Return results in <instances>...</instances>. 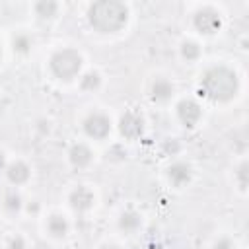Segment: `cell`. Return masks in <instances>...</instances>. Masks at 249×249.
Returning a JSON list of instances; mask_svg holds the SVG:
<instances>
[{
  "mask_svg": "<svg viewBox=\"0 0 249 249\" xmlns=\"http://www.w3.org/2000/svg\"><path fill=\"white\" fill-rule=\"evenodd\" d=\"M2 109H4V105H2V103H0V113H2Z\"/></svg>",
  "mask_w": 249,
  "mask_h": 249,
  "instance_id": "4316f807",
  "label": "cell"
},
{
  "mask_svg": "<svg viewBox=\"0 0 249 249\" xmlns=\"http://www.w3.org/2000/svg\"><path fill=\"white\" fill-rule=\"evenodd\" d=\"M88 21L97 33H117L128 21V8L117 0H101L89 6Z\"/></svg>",
  "mask_w": 249,
  "mask_h": 249,
  "instance_id": "6da1fadb",
  "label": "cell"
},
{
  "mask_svg": "<svg viewBox=\"0 0 249 249\" xmlns=\"http://www.w3.org/2000/svg\"><path fill=\"white\" fill-rule=\"evenodd\" d=\"M68 160H70V163H72L74 167L84 169V167H88V165L91 163V160H93V152H91V148H89L88 144L78 142V144H74V146L70 148V152H68Z\"/></svg>",
  "mask_w": 249,
  "mask_h": 249,
  "instance_id": "9c48e42d",
  "label": "cell"
},
{
  "mask_svg": "<svg viewBox=\"0 0 249 249\" xmlns=\"http://www.w3.org/2000/svg\"><path fill=\"white\" fill-rule=\"evenodd\" d=\"M82 128L89 138L103 140L111 132V119L101 111H93L82 121Z\"/></svg>",
  "mask_w": 249,
  "mask_h": 249,
  "instance_id": "277c9868",
  "label": "cell"
},
{
  "mask_svg": "<svg viewBox=\"0 0 249 249\" xmlns=\"http://www.w3.org/2000/svg\"><path fill=\"white\" fill-rule=\"evenodd\" d=\"M78 82H80V88H82L84 91H95V89L101 86V76H99V72H95V70H88V72L80 74Z\"/></svg>",
  "mask_w": 249,
  "mask_h": 249,
  "instance_id": "9a60e30c",
  "label": "cell"
},
{
  "mask_svg": "<svg viewBox=\"0 0 249 249\" xmlns=\"http://www.w3.org/2000/svg\"><path fill=\"white\" fill-rule=\"evenodd\" d=\"M200 89L212 101H230L239 89V80L231 68L212 66L200 76Z\"/></svg>",
  "mask_w": 249,
  "mask_h": 249,
  "instance_id": "7a4b0ae2",
  "label": "cell"
},
{
  "mask_svg": "<svg viewBox=\"0 0 249 249\" xmlns=\"http://www.w3.org/2000/svg\"><path fill=\"white\" fill-rule=\"evenodd\" d=\"M49 70L54 78L70 82L74 78H80L82 72V54L74 49H58L49 58Z\"/></svg>",
  "mask_w": 249,
  "mask_h": 249,
  "instance_id": "3957f363",
  "label": "cell"
},
{
  "mask_svg": "<svg viewBox=\"0 0 249 249\" xmlns=\"http://www.w3.org/2000/svg\"><path fill=\"white\" fill-rule=\"evenodd\" d=\"M181 56H183L187 62H195V60L200 56V47H198V43H195V41H185V43L181 45Z\"/></svg>",
  "mask_w": 249,
  "mask_h": 249,
  "instance_id": "d6986e66",
  "label": "cell"
},
{
  "mask_svg": "<svg viewBox=\"0 0 249 249\" xmlns=\"http://www.w3.org/2000/svg\"><path fill=\"white\" fill-rule=\"evenodd\" d=\"M173 91H175V88H173V84H171L167 78H156V80L152 82V86H150V95H152V99H154V101H160V103L169 101L171 95H173Z\"/></svg>",
  "mask_w": 249,
  "mask_h": 249,
  "instance_id": "7c38bea8",
  "label": "cell"
},
{
  "mask_svg": "<svg viewBox=\"0 0 249 249\" xmlns=\"http://www.w3.org/2000/svg\"><path fill=\"white\" fill-rule=\"evenodd\" d=\"M2 206H4V208L10 212V214H16V212H19V210H21V206H23L21 195H19L18 191H8V193L4 195Z\"/></svg>",
  "mask_w": 249,
  "mask_h": 249,
  "instance_id": "2e32d148",
  "label": "cell"
},
{
  "mask_svg": "<svg viewBox=\"0 0 249 249\" xmlns=\"http://www.w3.org/2000/svg\"><path fill=\"white\" fill-rule=\"evenodd\" d=\"M140 226H142V216L136 210H124L119 216V228L124 233H134V231H138Z\"/></svg>",
  "mask_w": 249,
  "mask_h": 249,
  "instance_id": "4fadbf2b",
  "label": "cell"
},
{
  "mask_svg": "<svg viewBox=\"0 0 249 249\" xmlns=\"http://www.w3.org/2000/svg\"><path fill=\"white\" fill-rule=\"evenodd\" d=\"M235 177H237V183H239V187H241V189H245V187H247V161H243V163L237 167V171H235Z\"/></svg>",
  "mask_w": 249,
  "mask_h": 249,
  "instance_id": "44dd1931",
  "label": "cell"
},
{
  "mask_svg": "<svg viewBox=\"0 0 249 249\" xmlns=\"http://www.w3.org/2000/svg\"><path fill=\"white\" fill-rule=\"evenodd\" d=\"M193 25L198 33H204V35H212L220 29L222 25V18H220V12L210 8V6H204L200 10L195 12L193 16Z\"/></svg>",
  "mask_w": 249,
  "mask_h": 249,
  "instance_id": "5b68a950",
  "label": "cell"
},
{
  "mask_svg": "<svg viewBox=\"0 0 249 249\" xmlns=\"http://www.w3.org/2000/svg\"><path fill=\"white\" fill-rule=\"evenodd\" d=\"M6 165H8V163H6V158H4V154L0 152V175L6 171Z\"/></svg>",
  "mask_w": 249,
  "mask_h": 249,
  "instance_id": "603a6c76",
  "label": "cell"
},
{
  "mask_svg": "<svg viewBox=\"0 0 249 249\" xmlns=\"http://www.w3.org/2000/svg\"><path fill=\"white\" fill-rule=\"evenodd\" d=\"M6 249H25V237L19 233H14L6 241Z\"/></svg>",
  "mask_w": 249,
  "mask_h": 249,
  "instance_id": "ffe728a7",
  "label": "cell"
},
{
  "mask_svg": "<svg viewBox=\"0 0 249 249\" xmlns=\"http://www.w3.org/2000/svg\"><path fill=\"white\" fill-rule=\"evenodd\" d=\"M33 10H35V16H39V18H53L58 12V4L51 2V0H41L33 6Z\"/></svg>",
  "mask_w": 249,
  "mask_h": 249,
  "instance_id": "ac0fdd59",
  "label": "cell"
},
{
  "mask_svg": "<svg viewBox=\"0 0 249 249\" xmlns=\"http://www.w3.org/2000/svg\"><path fill=\"white\" fill-rule=\"evenodd\" d=\"M214 249H235V243H233L231 237L222 235V237H218V241L214 243Z\"/></svg>",
  "mask_w": 249,
  "mask_h": 249,
  "instance_id": "7402d4cb",
  "label": "cell"
},
{
  "mask_svg": "<svg viewBox=\"0 0 249 249\" xmlns=\"http://www.w3.org/2000/svg\"><path fill=\"white\" fill-rule=\"evenodd\" d=\"M119 130L124 138H138L144 130V119L140 117V113L136 111H126L121 119H119Z\"/></svg>",
  "mask_w": 249,
  "mask_h": 249,
  "instance_id": "8992f818",
  "label": "cell"
},
{
  "mask_svg": "<svg viewBox=\"0 0 249 249\" xmlns=\"http://www.w3.org/2000/svg\"><path fill=\"white\" fill-rule=\"evenodd\" d=\"M12 47H14L16 53L25 54V53L31 51V47H33V39H31L27 33H16V35L12 37Z\"/></svg>",
  "mask_w": 249,
  "mask_h": 249,
  "instance_id": "e0dca14e",
  "label": "cell"
},
{
  "mask_svg": "<svg viewBox=\"0 0 249 249\" xmlns=\"http://www.w3.org/2000/svg\"><path fill=\"white\" fill-rule=\"evenodd\" d=\"M27 210H29V212H37V210H39V204H37V202H33V204H29V206H27Z\"/></svg>",
  "mask_w": 249,
  "mask_h": 249,
  "instance_id": "cb8c5ba5",
  "label": "cell"
},
{
  "mask_svg": "<svg viewBox=\"0 0 249 249\" xmlns=\"http://www.w3.org/2000/svg\"><path fill=\"white\" fill-rule=\"evenodd\" d=\"M103 249H121V247H119V245H105Z\"/></svg>",
  "mask_w": 249,
  "mask_h": 249,
  "instance_id": "d4e9b609",
  "label": "cell"
},
{
  "mask_svg": "<svg viewBox=\"0 0 249 249\" xmlns=\"http://www.w3.org/2000/svg\"><path fill=\"white\" fill-rule=\"evenodd\" d=\"M68 202H70V206H72L74 210L86 212V210H89V208L93 206L95 196H93L91 189H88V187H76V189L68 195Z\"/></svg>",
  "mask_w": 249,
  "mask_h": 249,
  "instance_id": "ba28073f",
  "label": "cell"
},
{
  "mask_svg": "<svg viewBox=\"0 0 249 249\" xmlns=\"http://www.w3.org/2000/svg\"><path fill=\"white\" fill-rule=\"evenodd\" d=\"M175 113H177V119L185 126H195L200 121V117H202V109H200V105L195 99H183V101H179L177 107H175Z\"/></svg>",
  "mask_w": 249,
  "mask_h": 249,
  "instance_id": "52a82bcc",
  "label": "cell"
},
{
  "mask_svg": "<svg viewBox=\"0 0 249 249\" xmlns=\"http://www.w3.org/2000/svg\"><path fill=\"white\" fill-rule=\"evenodd\" d=\"M4 173H6V177H8V181H10L12 185H23V183L29 181V175H31L27 163H23V161H19V160L8 163Z\"/></svg>",
  "mask_w": 249,
  "mask_h": 249,
  "instance_id": "8fae6325",
  "label": "cell"
},
{
  "mask_svg": "<svg viewBox=\"0 0 249 249\" xmlns=\"http://www.w3.org/2000/svg\"><path fill=\"white\" fill-rule=\"evenodd\" d=\"M68 228H70V224L62 214H51L47 218V231L53 237H64L68 233Z\"/></svg>",
  "mask_w": 249,
  "mask_h": 249,
  "instance_id": "5bb4252c",
  "label": "cell"
},
{
  "mask_svg": "<svg viewBox=\"0 0 249 249\" xmlns=\"http://www.w3.org/2000/svg\"><path fill=\"white\" fill-rule=\"evenodd\" d=\"M0 60H2V45H0Z\"/></svg>",
  "mask_w": 249,
  "mask_h": 249,
  "instance_id": "484cf974",
  "label": "cell"
},
{
  "mask_svg": "<svg viewBox=\"0 0 249 249\" xmlns=\"http://www.w3.org/2000/svg\"><path fill=\"white\" fill-rule=\"evenodd\" d=\"M191 177H193L191 165L185 163V161H175V163H171L169 169H167V179H169V183H171L173 187H183V185H187V183L191 181Z\"/></svg>",
  "mask_w": 249,
  "mask_h": 249,
  "instance_id": "30bf717a",
  "label": "cell"
}]
</instances>
